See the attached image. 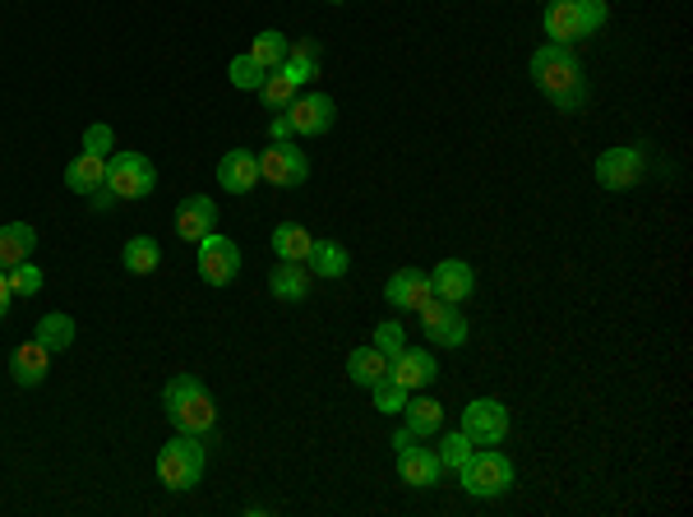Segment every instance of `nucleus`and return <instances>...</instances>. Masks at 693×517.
Returning <instances> with one entry per match:
<instances>
[{
	"label": "nucleus",
	"instance_id": "nucleus-1",
	"mask_svg": "<svg viewBox=\"0 0 693 517\" xmlns=\"http://www.w3.org/2000/svg\"><path fill=\"white\" fill-rule=\"evenodd\" d=\"M527 74H532V84L542 88V97L550 102L555 112H582L587 97H592L587 74H582V61L574 56V46H564V42L536 46L532 61H527Z\"/></svg>",
	"mask_w": 693,
	"mask_h": 517
},
{
	"label": "nucleus",
	"instance_id": "nucleus-2",
	"mask_svg": "<svg viewBox=\"0 0 693 517\" xmlns=\"http://www.w3.org/2000/svg\"><path fill=\"white\" fill-rule=\"evenodd\" d=\"M162 407H167V421L176 425V434L203 439L218 425V407L209 398V388H203V379H195V374H176L162 388Z\"/></svg>",
	"mask_w": 693,
	"mask_h": 517
},
{
	"label": "nucleus",
	"instance_id": "nucleus-3",
	"mask_svg": "<svg viewBox=\"0 0 693 517\" xmlns=\"http://www.w3.org/2000/svg\"><path fill=\"white\" fill-rule=\"evenodd\" d=\"M606 19H610L606 0H550L546 14H542V29L550 42L574 46L582 38H592L597 29H606Z\"/></svg>",
	"mask_w": 693,
	"mask_h": 517
},
{
	"label": "nucleus",
	"instance_id": "nucleus-4",
	"mask_svg": "<svg viewBox=\"0 0 693 517\" xmlns=\"http://www.w3.org/2000/svg\"><path fill=\"white\" fill-rule=\"evenodd\" d=\"M458 476L472 499H500L513 489V462L500 449H472V457L458 467Z\"/></svg>",
	"mask_w": 693,
	"mask_h": 517
},
{
	"label": "nucleus",
	"instance_id": "nucleus-5",
	"mask_svg": "<svg viewBox=\"0 0 693 517\" xmlns=\"http://www.w3.org/2000/svg\"><path fill=\"white\" fill-rule=\"evenodd\" d=\"M158 481L167 485V489H195L199 481H203V444L195 434H176L171 444H162L158 449Z\"/></svg>",
	"mask_w": 693,
	"mask_h": 517
},
{
	"label": "nucleus",
	"instance_id": "nucleus-6",
	"mask_svg": "<svg viewBox=\"0 0 693 517\" xmlns=\"http://www.w3.org/2000/svg\"><path fill=\"white\" fill-rule=\"evenodd\" d=\"M107 190L116 199H148L158 190V167H153L144 152H112L107 158Z\"/></svg>",
	"mask_w": 693,
	"mask_h": 517
},
{
	"label": "nucleus",
	"instance_id": "nucleus-7",
	"mask_svg": "<svg viewBox=\"0 0 693 517\" xmlns=\"http://www.w3.org/2000/svg\"><path fill=\"white\" fill-rule=\"evenodd\" d=\"M195 268H199V277L209 282V287H231L237 273H241V245L231 236H222V231H209V236L199 241Z\"/></svg>",
	"mask_w": 693,
	"mask_h": 517
},
{
	"label": "nucleus",
	"instance_id": "nucleus-8",
	"mask_svg": "<svg viewBox=\"0 0 693 517\" xmlns=\"http://www.w3.org/2000/svg\"><path fill=\"white\" fill-rule=\"evenodd\" d=\"M421 333H426V342L430 347H444V351H453V347H462L468 342V315L453 305V300H440V296H430L421 309Z\"/></svg>",
	"mask_w": 693,
	"mask_h": 517
},
{
	"label": "nucleus",
	"instance_id": "nucleus-9",
	"mask_svg": "<svg viewBox=\"0 0 693 517\" xmlns=\"http://www.w3.org/2000/svg\"><path fill=\"white\" fill-rule=\"evenodd\" d=\"M458 430L468 434L476 449L504 444V434H508V407L500 398H472L468 407H462V425Z\"/></svg>",
	"mask_w": 693,
	"mask_h": 517
},
{
	"label": "nucleus",
	"instance_id": "nucleus-10",
	"mask_svg": "<svg viewBox=\"0 0 693 517\" xmlns=\"http://www.w3.org/2000/svg\"><path fill=\"white\" fill-rule=\"evenodd\" d=\"M260 176L269 180V186L296 190V186H305V176H311V162H305V152L292 139H282V144H269L260 152Z\"/></svg>",
	"mask_w": 693,
	"mask_h": 517
},
{
	"label": "nucleus",
	"instance_id": "nucleus-11",
	"mask_svg": "<svg viewBox=\"0 0 693 517\" xmlns=\"http://www.w3.org/2000/svg\"><path fill=\"white\" fill-rule=\"evenodd\" d=\"M287 120H292V135L319 139V135H328V129H333V120H338V107H333L328 93H301V97H292Z\"/></svg>",
	"mask_w": 693,
	"mask_h": 517
},
{
	"label": "nucleus",
	"instance_id": "nucleus-12",
	"mask_svg": "<svg viewBox=\"0 0 693 517\" xmlns=\"http://www.w3.org/2000/svg\"><path fill=\"white\" fill-rule=\"evenodd\" d=\"M643 180V148H606L597 158V186L601 190H633Z\"/></svg>",
	"mask_w": 693,
	"mask_h": 517
},
{
	"label": "nucleus",
	"instance_id": "nucleus-13",
	"mask_svg": "<svg viewBox=\"0 0 693 517\" xmlns=\"http://www.w3.org/2000/svg\"><path fill=\"white\" fill-rule=\"evenodd\" d=\"M430 292L440 300H453V305L472 300V292H476L472 264H468V258H440V264L430 268Z\"/></svg>",
	"mask_w": 693,
	"mask_h": 517
},
{
	"label": "nucleus",
	"instance_id": "nucleus-14",
	"mask_svg": "<svg viewBox=\"0 0 693 517\" xmlns=\"http://www.w3.org/2000/svg\"><path fill=\"white\" fill-rule=\"evenodd\" d=\"M444 476V462L434 449H421V444H407L398 449V481L402 485H412V489H430V485H440Z\"/></svg>",
	"mask_w": 693,
	"mask_h": 517
},
{
	"label": "nucleus",
	"instance_id": "nucleus-15",
	"mask_svg": "<svg viewBox=\"0 0 693 517\" xmlns=\"http://www.w3.org/2000/svg\"><path fill=\"white\" fill-rule=\"evenodd\" d=\"M434 292H430V273L426 268H398L389 282H384V300H389L393 309H421L426 300H430Z\"/></svg>",
	"mask_w": 693,
	"mask_h": 517
},
{
	"label": "nucleus",
	"instance_id": "nucleus-16",
	"mask_svg": "<svg viewBox=\"0 0 693 517\" xmlns=\"http://www.w3.org/2000/svg\"><path fill=\"white\" fill-rule=\"evenodd\" d=\"M440 366H434V356L426 347H402L393 360H389V379H398L407 393H417V388H430Z\"/></svg>",
	"mask_w": 693,
	"mask_h": 517
},
{
	"label": "nucleus",
	"instance_id": "nucleus-17",
	"mask_svg": "<svg viewBox=\"0 0 693 517\" xmlns=\"http://www.w3.org/2000/svg\"><path fill=\"white\" fill-rule=\"evenodd\" d=\"M218 186H222L227 194H250L254 186H260V158H254L250 148L222 152V162H218Z\"/></svg>",
	"mask_w": 693,
	"mask_h": 517
},
{
	"label": "nucleus",
	"instance_id": "nucleus-18",
	"mask_svg": "<svg viewBox=\"0 0 693 517\" xmlns=\"http://www.w3.org/2000/svg\"><path fill=\"white\" fill-rule=\"evenodd\" d=\"M213 222H218L213 199H209V194H190V199H181V209H176V236L199 245L203 236H209V231H218Z\"/></svg>",
	"mask_w": 693,
	"mask_h": 517
},
{
	"label": "nucleus",
	"instance_id": "nucleus-19",
	"mask_svg": "<svg viewBox=\"0 0 693 517\" xmlns=\"http://www.w3.org/2000/svg\"><path fill=\"white\" fill-rule=\"evenodd\" d=\"M269 292L277 300H287V305H301L305 296H311V268H305L301 258H277V264L269 268Z\"/></svg>",
	"mask_w": 693,
	"mask_h": 517
},
{
	"label": "nucleus",
	"instance_id": "nucleus-20",
	"mask_svg": "<svg viewBox=\"0 0 693 517\" xmlns=\"http://www.w3.org/2000/svg\"><path fill=\"white\" fill-rule=\"evenodd\" d=\"M46 370H51V351H46L38 338L19 342V347L10 351V379H14L19 388H38V383L46 379Z\"/></svg>",
	"mask_w": 693,
	"mask_h": 517
},
{
	"label": "nucleus",
	"instance_id": "nucleus-21",
	"mask_svg": "<svg viewBox=\"0 0 693 517\" xmlns=\"http://www.w3.org/2000/svg\"><path fill=\"white\" fill-rule=\"evenodd\" d=\"M38 250V226L33 222H6L0 226V268H14Z\"/></svg>",
	"mask_w": 693,
	"mask_h": 517
},
{
	"label": "nucleus",
	"instance_id": "nucleus-22",
	"mask_svg": "<svg viewBox=\"0 0 693 517\" xmlns=\"http://www.w3.org/2000/svg\"><path fill=\"white\" fill-rule=\"evenodd\" d=\"M305 268H311V277H347V268H351V254H347V245H338V241H315L311 245V254H305Z\"/></svg>",
	"mask_w": 693,
	"mask_h": 517
},
{
	"label": "nucleus",
	"instance_id": "nucleus-23",
	"mask_svg": "<svg viewBox=\"0 0 693 517\" xmlns=\"http://www.w3.org/2000/svg\"><path fill=\"white\" fill-rule=\"evenodd\" d=\"M407 434H412V439H434V434H440L444 430V407L440 402H434V398H407Z\"/></svg>",
	"mask_w": 693,
	"mask_h": 517
},
{
	"label": "nucleus",
	"instance_id": "nucleus-24",
	"mask_svg": "<svg viewBox=\"0 0 693 517\" xmlns=\"http://www.w3.org/2000/svg\"><path fill=\"white\" fill-rule=\"evenodd\" d=\"M282 74H287V80L301 88V84H311L315 74H319V42L315 38H296V46L287 51V61L277 65Z\"/></svg>",
	"mask_w": 693,
	"mask_h": 517
},
{
	"label": "nucleus",
	"instance_id": "nucleus-25",
	"mask_svg": "<svg viewBox=\"0 0 693 517\" xmlns=\"http://www.w3.org/2000/svg\"><path fill=\"white\" fill-rule=\"evenodd\" d=\"M65 186L74 194H93L107 186V158H93V152H80L70 167H65Z\"/></svg>",
	"mask_w": 693,
	"mask_h": 517
},
{
	"label": "nucleus",
	"instance_id": "nucleus-26",
	"mask_svg": "<svg viewBox=\"0 0 693 517\" xmlns=\"http://www.w3.org/2000/svg\"><path fill=\"white\" fill-rule=\"evenodd\" d=\"M384 374H389V356H384L379 347H356V351L347 356V379H351L356 388H375Z\"/></svg>",
	"mask_w": 693,
	"mask_h": 517
},
{
	"label": "nucleus",
	"instance_id": "nucleus-27",
	"mask_svg": "<svg viewBox=\"0 0 693 517\" xmlns=\"http://www.w3.org/2000/svg\"><path fill=\"white\" fill-rule=\"evenodd\" d=\"M120 264H125V273H135V277L158 273V264H162V245L153 241V236H130V241H125V250H120Z\"/></svg>",
	"mask_w": 693,
	"mask_h": 517
},
{
	"label": "nucleus",
	"instance_id": "nucleus-28",
	"mask_svg": "<svg viewBox=\"0 0 693 517\" xmlns=\"http://www.w3.org/2000/svg\"><path fill=\"white\" fill-rule=\"evenodd\" d=\"M74 333H80V328H74V319L61 315V309H51V315L38 319V342H42L51 356L65 351V347H74Z\"/></svg>",
	"mask_w": 693,
	"mask_h": 517
},
{
	"label": "nucleus",
	"instance_id": "nucleus-29",
	"mask_svg": "<svg viewBox=\"0 0 693 517\" xmlns=\"http://www.w3.org/2000/svg\"><path fill=\"white\" fill-rule=\"evenodd\" d=\"M311 245H315V236H311V231H305L301 222H282V226L273 231V254H277V258H301V264H305Z\"/></svg>",
	"mask_w": 693,
	"mask_h": 517
},
{
	"label": "nucleus",
	"instance_id": "nucleus-30",
	"mask_svg": "<svg viewBox=\"0 0 693 517\" xmlns=\"http://www.w3.org/2000/svg\"><path fill=\"white\" fill-rule=\"evenodd\" d=\"M287 51H292V38H287V33H277V29H264L260 38L250 42V56L260 61L264 70H277L282 61H287Z\"/></svg>",
	"mask_w": 693,
	"mask_h": 517
},
{
	"label": "nucleus",
	"instance_id": "nucleus-31",
	"mask_svg": "<svg viewBox=\"0 0 693 517\" xmlns=\"http://www.w3.org/2000/svg\"><path fill=\"white\" fill-rule=\"evenodd\" d=\"M254 93H260V102H264L269 112H287V107H292V97H296V84H292L282 70H269V74H264V84L254 88Z\"/></svg>",
	"mask_w": 693,
	"mask_h": 517
},
{
	"label": "nucleus",
	"instance_id": "nucleus-32",
	"mask_svg": "<svg viewBox=\"0 0 693 517\" xmlns=\"http://www.w3.org/2000/svg\"><path fill=\"white\" fill-rule=\"evenodd\" d=\"M227 74H231V84H237L241 93H254V88L264 84V74H269V70H264V65H260V61H254L250 51H245V56H237V61L227 65Z\"/></svg>",
	"mask_w": 693,
	"mask_h": 517
},
{
	"label": "nucleus",
	"instance_id": "nucleus-33",
	"mask_svg": "<svg viewBox=\"0 0 693 517\" xmlns=\"http://www.w3.org/2000/svg\"><path fill=\"white\" fill-rule=\"evenodd\" d=\"M6 277H10V292H14V296H38V292H42V282H46L33 258H23V264L6 268Z\"/></svg>",
	"mask_w": 693,
	"mask_h": 517
},
{
	"label": "nucleus",
	"instance_id": "nucleus-34",
	"mask_svg": "<svg viewBox=\"0 0 693 517\" xmlns=\"http://www.w3.org/2000/svg\"><path fill=\"white\" fill-rule=\"evenodd\" d=\"M472 439L468 434H462V430H453V434H444V444L440 449H434V453H440V462H444V472H458L462 467V462H468L472 457Z\"/></svg>",
	"mask_w": 693,
	"mask_h": 517
},
{
	"label": "nucleus",
	"instance_id": "nucleus-35",
	"mask_svg": "<svg viewBox=\"0 0 693 517\" xmlns=\"http://www.w3.org/2000/svg\"><path fill=\"white\" fill-rule=\"evenodd\" d=\"M370 393H375V407L384 411V416H393V411H402V407H407V398H412V393H407V388H402L398 379H389V374H384V379L370 388Z\"/></svg>",
	"mask_w": 693,
	"mask_h": 517
},
{
	"label": "nucleus",
	"instance_id": "nucleus-36",
	"mask_svg": "<svg viewBox=\"0 0 693 517\" xmlns=\"http://www.w3.org/2000/svg\"><path fill=\"white\" fill-rule=\"evenodd\" d=\"M370 347H379L384 356H389V360H393V356H398V351L407 347V328H402L398 319H384V324L375 328V342H370Z\"/></svg>",
	"mask_w": 693,
	"mask_h": 517
},
{
	"label": "nucleus",
	"instance_id": "nucleus-37",
	"mask_svg": "<svg viewBox=\"0 0 693 517\" xmlns=\"http://www.w3.org/2000/svg\"><path fill=\"white\" fill-rule=\"evenodd\" d=\"M112 148H116L112 125H88L84 129V152H93V158H112Z\"/></svg>",
	"mask_w": 693,
	"mask_h": 517
},
{
	"label": "nucleus",
	"instance_id": "nucleus-38",
	"mask_svg": "<svg viewBox=\"0 0 693 517\" xmlns=\"http://www.w3.org/2000/svg\"><path fill=\"white\" fill-rule=\"evenodd\" d=\"M269 139H273V144H282V139H292V120H287V112H277V116L269 120Z\"/></svg>",
	"mask_w": 693,
	"mask_h": 517
},
{
	"label": "nucleus",
	"instance_id": "nucleus-39",
	"mask_svg": "<svg viewBox=\"0 0 693 517\" xmlns=\"http://www.w3.org/2000/svg\"><path fill=\"white\" fill-rule=\"evenodd\" d=\"M10 300H14V292H10V277H6V268H0V319L10 315Z\"/></svg>",
	"mask_w": 693,
	"mask_h": 517
},
{
	"label": "nucleus",
	"instance_id": "nucleus-40",
	"mask_svg": "<svg viewBox=\"0 0 693 517\" xmlns=\"http://www.w3.org/2000/svg\"><path fill=\"white\" fill-rule=\"evenodd\" d=\"M88 199H93V209H112V203H116V194H112L107 186H102V190H93Z\"/></svg>",
	"mask_w": 693,
	"mask_h": 517
},
{
	"label": "nucleus",
	"instance_id": "nucleus-41",
	"mask_svg": "<svg viewBox=\"0 0 693 517\" xmlns=\"http://www.w3.org/2000/svg\"><path fill=\"white\" fill-rule=\"evenodd\" d=\"M407 444H417V439L407 434V430H393V449H407Z\"/></svg>",
	"mask_w": 693,
	"mask_h": 517
},
{
	"label": "nucleus",
	"instance_id": "nucleus-42",
	"mask_svg": "<svg viewBox=\"0 0 693 517\" xmlns=\"http://www.w3.org/2000/svg\"><path fill=\"white\" fill-rule=\"evenodd\" d=\"M328 6H343V0H328Z\"/></svg>",
	"mask_w": 693,
	"mask_h": 517
}]
</instances>
